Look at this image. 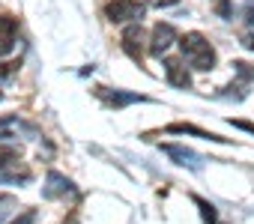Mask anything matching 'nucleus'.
<instances>
[{
  "label": "nucleus",
  "mask_w": 254,
  "mask_h": 224,
  "mask_svg": "<svg viewBox=\"0 0 254 224\" xmlns=\"http://www.w3.org/2000/svg\"><path fill=\"white\" fill-rule=\"evenodd\" d=\"M15 69H18V63H0V81L12 78V75H15Z\"/></svg>",
  "instance_id": "a211bd4d"
},
{
  "label": "nucleus",
  "mask_w": 254,
  "mask_h": 224,
  "mask_svg": "<svg viewBox=\"0 0 254 224\" xmlns=\"http://www.w3.org/2000/svg\"><path fill=\"white\" fill-rule=\"evenodd\" d=\"M96 96L111 108H126V105H135V102H147V96H141V93H126V90H111V87H96Z\"/></svg>",
  "instance_id": "0eeeda50"
},
{
  "label": "nucleus",
  "mask_w": 254,
  "mask_h": 224,
  "mask_svg": "<svg viewBox=\"0 0 254 224\" xmlns=\"http://www.w3.org/2000/svg\"><path fill=\"white\" fill-rule=\"evenodd\" d=\"M33 221H36V209H24V212H21L18 218H12L9 224H33Z\"/></svg>",
  "instance_id": "f3484780"
},
{
  "label": "nucleus",
  "mask_w": 254,
  "mask_h": 224,
  "mask_svg": "<svg viewBox=\"0 0 254 224\" xmlns=\"http://www.w3.org/2000/svg\"><path fill=\"white\" fill-rule=\"evenodd\" d=\"M66 194H75L72 179L63 176V173H57V170H48L45 185H42V197L45 200H57V197H66Z\"/></svg>",
  "instance_id": "423d86ee"
},
{
  "label": "nucleus",
  "mask_w": 254,
  "mask_h": 224,
  "mask_svg": "<svg viewBox=\"0 0 254 224\" xmlns=\"http://www.w3.org/2000/svg\"><path fill=\"white\" fill-rule=\"evenodd\" d=\"M21 132H33L27 123H21L15 114H9V117H3L0 120V141H12V138H18Z\"/></svg>",
  "instance_id": "9b49d317"
},
{
  "label": "nucleus",
  "mask_w": 254,
  "mask_h": 224,
  "mask_svg": "<svg viewBox=\"0 0 254 224\" xmlns=\"http://www.w3.org/2000/svg\"><path fill=\"white\" fill-rule=\"evenodd\" d=\"M15 209H18V200H15L12 194H0V224H3Z\"/></svg>",
  "instance_id": "4468645a"
},
{
  "label": "nucleus",
  "mask_w": 254,
  "mask_h": 224,
  "mask_svg": "<svg viewBox=\"0 0 254 224\" xmlns=\"http://www.w3.org/2000/svg\"><path fill=\"white\" fill-rule=\"evenodd\" d=\"M230 123H233L236 129H242V132H251V135H254V123H245V120H230Z\"/></svg>",
  "instance_id": "aec40b11"
},
{
  "label": "nucleus",
  "mask_w": 254,
  "mask_h": 224,
  "mask_svg": "<svg viewBox=\"0 0 254 224\" xmlns=\"http://www.w3.org/2000/svg\"><path fill=\"white\" fill-rule=\"evenodd\" d=\"M174 42H180V36H177V30H174V24H156L153 27V36H150V54L153 57H162Z\"/></svg>",
  "instance_id": "39448f33"
},
{
  "label": "nucleus",
  "mask_w": 254,
  "mask_h": 224,
  "mask_svg": "<svg viewBox=\"0 0 254 224\" xmlns=\"http://www.w3.org/2000/svg\"><path fill=\"white\" fill-rule=\"evenodd\" d=\"M245 21L254 24V0H248V3H245Z\"/></svg>",
  "instance_id": "412c9836"
},
{
  "label": "nucleus",
  "mask_w": 254,
  "mask_h": 224,
  "mask_svg": "<svg viewBox=\"0 0 254 224\" xmlns=\"http://www.w3.org/2000/svg\"><path fill=\"white\" fill-rule=\"evenodd\" d=\"M212 6H215L218 18H233V6H230V0H212Z\"/></svg>",
  "instance_id": "dca6fc26"
},
{
  "label": "nucleus",
  "mask_w": 254,
  "mask_h": 224,
  "mask_svg": "<svg viewBox=\"0 0 254 224\" xmlns=\"http://www.w3.org/2000/svg\"><path fill=\"white\" fill-rule=\"evenodd\" d=\"M150 6H159V9H165V6H177L180 0H147Z\"/></svg>",
  "instance_id": "6ab92c4d"
},
{
  "label": "nucleus",
  "mask_w": 254,
  "mask_h": 224,
  "mask_svg": "<svg viewBox=\"0 0 254 224\" xmlns=\"http://www.w3.org/2000/svg\"><path fill=\"white\" fill-rule=\"evenodd\" d=\"M0 182H30V170L21 165L18 150L0 147Z\"/></svg>",
  "instance_id": "f03ea898"
},
{
  "label": "nucleus",
  "mask_w": 254,
  "mask_h": 224,
  "mask_svg": "<svg viewBox=\"0 0 254 224\" xmlns=\"http://www.w3.org/2000/svg\"><path fill=\"white\" fill-rule=\"evenodd\" d=\"M233 72L242 78V84L254 81V66H248V63H242V60H236V63H233Z\"/></svg>",
  "instance_id": "2eb2a0df"
},
{
  "label": "nucleus",
  "mask_w": 254,
  "mask_h": 224,
  "mask_svg": "<svg viewBox=\"0 0 254 224\" xmlns=\"http://www.w3.org/2000/svg\"><path fill=\"white\" fill-rule=\"evenodd\" d=\"M165 78H168L171 87H180V90H189L191 87V75L183 66V60H165Z\"/></svg>",
  "instance_id": "1a4fd4ad"
},
{
  "label": "nucleus",
  "mask_w": 254,
  "mask_h": 224,
  "mask_svg": "<svg viewBox=\"0 0 254 224\" xmlns=\"http://www.w3.org/2000/svg\"><path fill=\"white\" fill-rule=\"evenodd\" d=\"M144 42H147V33H144L141 24H129V27L123 30V51L129 54L138 66L144 60Z\"/></svg>",
  "instance_id": "20e7f679"
},
{
  "label": "nucleus",
  "mask_w": 254,
  "mask_h": 224,
  "mask_svg": "<svg viewBox=\"0 0 254 224\" xmlns=\"http://www.w3.org/2000/svg\"><path fill=\"white\" fill-rule=\"evenodd\" d=\"M194 203H197V209H200V218H203L206 224H218V212H215V206H212V203H206L203 197H194Z\"/></svg>",
  "instance_id": "ddd939ff"
},
{
  "label": "nucleus",
  "mask_w": 254,
  "mask_h": 224,
  "mask_svg": "<svg viewBox=\"0 0 254 224\" xmlns=\"http://www.w3.org/2000/svg\"><path fill=\"white\" fill-rule=\"evenodd\" d=\"M15 42H18V21L12 15H0V57L12 54Z\"/></svg>",
  "instance_id": "6e6552de"
},
{
  "label": "nucleus",
  "mask_w": 254,
  "mask_h": 224,
  "mask_svg": "<svg viewBox=\"0 0 254 224\" xmlns=\"http://www.w3.org/2000/svg\"><path fill=\"white\" fill-rule=\"evenodd\" d=\"M162 153L165 156H171L177 165H186V168H191V170H197L200 168V156L194 153V150H189V147H177V144H162Z\"/></svg>",
  "instance_id": "9d476101"
},
{
  "label": "nucleus",
  "mask_w": 254,
  "mask_h": 224,
  "mask_svg": "<svg viewBox=\"0 0 254 224\" xmlns=\"http://www.w3.org/2000/svg\"><path fill=\"white\" fill-rule=\"evenodd\" d=\"M180 51H183V60H186L189 66L200 69V72L215 69V60H218V57H215V48L209 45V39H206L203 33L191 30V33L180 36Z\"/></svg>",
  "instance_id": "f257e3e1"
},
{
  "label": "nucleus",
  "mask_w": 254,
  "mask_h": 224,
  "mask_svg": "<svg viewBox=\"0 0 254 224\" xmlns=\"http://www.w3.org/2000/svg\"><path fill=\"white\" fill-rule=\"evenodd\" d=\"M242 45H245L248 51H254V33H245V36H242Z\"/></svg>",
  "instance_id": "4be33fe9"
},
{
  "label": "nucleus",
  "mask_w": 254,
  "mask_h": 224,
  "mask_svg": "<svg viewBox=\"0 0 254 224\" xmlns=\"http://www.w3.org/2000/svg\"><path fill=\"white\" fill-rule=\"evenodd\" d=\"M144 12H147V6L144 3H135V0H111V3L105 6V18L114 21V24H120V21H135V24H141Z\"/></svg>",
  "instance_id": "7ed1b4c3"
},
{
  "label": "nucleus",
  "mask_w": 254,
  "mask_h": 224,
  "mask_svg": "<svg viewBox=\"0 0 254 224\" xmlns=\"http://www.w3.org/2000/svg\"><path fill=\"white\" fill-rule=\"evenodd\" d=\"M165 132H168V135H197V138H203V141H224V138H218V135H212V132H203V129L191 126V123H174V126H168Z\"/></svg>",
  "instance_id": "f8f14e48"
}]
</instances>
